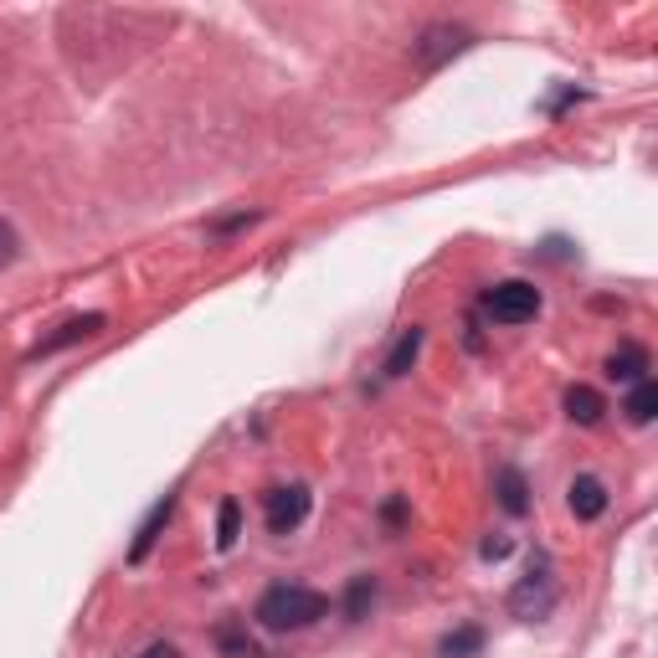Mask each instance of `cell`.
Returning a JSON list of instances; mask_svg holds the SVG:
<instances>
[{"instance_id":"obj_9","label":"cell","mask_w":658,"mask_h":658,"mask_svg":"<svg viewBox=\"0 0 658 658\" xmlns=\"http://www.w3.org/2000/svg\"><path fill=\"white\" fill-rule=\"evenodd\" d=\"M98 329H103V314H88V319H67V325H62L52 340H41V345L31 350V360H37V355H58V350L78 345V340H88V334H98Z\"/></svg>"},{"instance_id":"obj_13","label":"cell","mask_w":658,"mask_h":658,"mask_svg":"<svg viewBox=\"0 0 658 658\" xmlns=\"http://www.w3.org/2000/svg\"><path fill=\"white\" fill-rule=\"evenodd\" d=\"M417 350H422V329H417V325L402 329V334H396V345H391V355H387V376H407L412 360H417Z\"/></svg>"},{"instance_id":"obj_16","label":"cell","mask_w":658,"mask_h":658,"mask_svg":"<svg viewBox=\"0 0 658 658\" xmlns=\"http://www.w3.org/2000/svg\"><path fill=\"white\" fill-rule=\"evenodd\" d=\"M370 602H376V577H355V581H350V592H345V618L360 622Z\"/></svg>"},{"instance_id":"obj_19","label":"cell","mask_w":658,"mask_h":658,"mask_svg":"<svg viewBox=\"0 0 658 658\" xmlns=\"http://www.w3.org/2000/svg\"><path fill=\"white\" fill-rule=\"evenodd\" d=\"M509 551H515V541H509V535H489V541L479 545V556H484V561H504Z\"/></svg>"},{"instance_id":"obj_2","label":"cell","mask_w":658,"mask_h":658,"mask_svg":"<svg viewBox=\"0 0 658 658\" xmlns=\"http://www.w3.org/2000/svg\"><path fill=\"white\" fill-rule=\"evenodd\" d=\"M556 597H561L556 566H551L545 551H535V556H530V571H524V577L515 581V592H509V612H515L520 622H541V618H551Z\"/></svg>"},{"instance_id":"obj_4","label":"cell","mask_w":658,"mask_h":658,"mask_svg":"<svg viewBox=\"0 0 658 658\" xmlns=\"http://www.w3.org/2000/svg\"><path fill=\"white\" fill-rule=\"evenodd\" d=\"M468 41H473V31H464V26H453V21H438V26H427L422 37H417V62L422 67H443L447 58H458V52H468Z\"/></svg>"},{"instance_id":"obj_6","label":"cell","mask_w":658,"mask_h":658,"mask_svg":"<svg viewBox=\"0 0 658 658\" xmlns=\"http://www.w3.org/2000/svg\"><path fill=\"white\" fill-rule=\"evenodd\" d=\"M566 504H571L577 520H602V515H607V484L592 479V473H581V479H571V489H566Z\"/></svg>"},{"instance_id":"obj_1","label":"cell","mask_w":658,"mask_h":658,"mask_svg":"<svg viewBox=\"0 0 658 658\" xmlns=\"http://www.w3.org/2000/svg\"><path fill=\"white\" fill-rule=\"evenodd\" d=\"M329 612V597L314 592V586H268L263 602H257V622L273 628V633H299V628H314V622Z\"/></svg>"},{"instance_id":"obj_12","label":"cell","mask_w":658,"mask_h":658,"mask_svg":"<svg viewBox=\"0 0 658 658\" xmlns=\"http://www.w3.org/2000/svg\"><path fill=\"white\" fill-rule=\"evenodd\" d=\"M602 412H607L602 391H592V387H571V391H566V417H571V422L597 427V422H602Z\"/></svg>"},{"instance_id":"obj_8","label":"cell","mask_w":658,"mask_h":658,"mask_svg":"<svg viewBox=\"0 0 658 658\" xmlns=\"http://www.w3.org/2000/svg\"><path fill=\"white\" fill-rule=\"evenodd\" d=\"M170 509H175V499L170 494H165V499L155 504V509H150V515H144V524H139V535H135V545H129V561H144V556H150V551H155V541H160V530H165V520H170Z\"/></svg>"},{"instance_id":"obj_5","label":"cell","mask_w":658,"mask_h":658,"mask_svg":"<svg viewBox=\"0 0 658 658\" xmlns=\"http://www.w3.org/2000/svg\"><path fill=\"white\" fill-rule=\"evenodd\" d=\"M314 494L304 484H289V489H268V530L273 535H293L304 515H309Z\"/></svg>"},{"instance_id":"obj_11","label":"cell","mask_w":658,"mask_h":658,"mask_svg":"<svg viewBox=\"0 0 658 658\" xmlns=\"http://www.w3.org/2000/svg\"><path fill=\"white\" fill-rule=\"evenodd\" d=\"M622 412H628V422H633V427H648V422H654V417H658V381H654V376H643L638 387L628 391Z\"/></svg>"},{"instance_id":"obj_14","label":"cell","mask_w":658,"mask_h":658,"mask_svg":"<svg viewBox=\"0 0 658 658\" xmlns=\"http://www.w3.org/2000/svg\"><path fill=\"white\" fill-rule=\"evenodd\" d=\"M237 535H242V504L222 499V509H216V551H232Z\"/></svg>"},{"instance_id":"obj_10","label":"cell","mask_w":658,"mask_h":658,"mask_svg":"<svg viewBox=\"0 0 658 658\" xmlns=\"http://www.w3.org/2000/svg\"><path fill=\"white\" fill-rule=\"evenodd\" d=\"M494 494H499L504 515H530V484H524L520 468H499L494 473Z\"/></svg>"},{"instance_id":"obj_18","label":"cell","mask_w":658,"mask_h":658,"mask_svg":"<svg viewBox=\"0 0 658 658\" xmlns=\"http://www.w3.org/2000/svg\"><path fill=\"white\" fill-rule=\"evenodd\" d=\"M21 257V237H16V227L11 222H0V268H11Z\"/></svg>"},{"instance_id":"obj_21","label":"cell","mask_w":658,"mask_h":658,"mask_svg":"<svg viewBox=\"0 0 658 658\" xmlns=\"http://www.w3.org/2000/svg\"><path fill=\"white\" fill-rule=\"evenodd\" d=\"M402 515H407V504H402V499H391L387 509H381V520H387V524H402Z\"/></svg>"},{"instance_id":"obj_20","label":"cell","mask_w":658,"mask_h":658,"mask_svg":"<svg viewBox=\"0 0 658 658\" xmlns=\"http://www.w3.org/2000/svg\"><path fill=\"white\" fill-rule=\"evenodd\" d=\"M139 658H180V654H175V643H150Z\"/></svg>"},{"instance_id":"obj_17","label":"cell","mask_w":658,"mask_h":658,"mask_svg":"<svg viewBox=\"0 0 658 658\" xmlns=\"http://www.w3.org/2000/svg\"><path fill=\"white\" fill-rule=\"evenodd\" d=\"M216 643H222V654H232V658H252V638L242 633V628H222V633H216Z\"/></svg>"},{"instance_id":"obj_15","label":"cell","mask_w":658,"mask_h":658,"mask_svg":"<svg viewBox=\"0 0 658 658\" xmlns=\"http://www.w3.org/2000/svg\"><path fill=\"white\" fill-rule=\"evenodd\" d=\"M479 648H484V628H458V633H447V638H443L438 654H443V658H473Z\"/></svg>"},{"instance_id":"obj_7","label":"cell","mask_w":658,"mask_h":658,"mask_svg":"<svg viewBox=\"0 0 658 658\" xmlns=\"http://www.w3.org/2000/svg\"><path fill=\"white\" fill-rule=\"evenodd\" d=\"M607 376H612V381H628V387H638L643 376H648V350L633 345V340L618 345L612 355H607Z\"/></svg>"},{"instance_id":"obj_3","label":"cell","mask_w":658,"mask_h":658,"mask_svg":"<svg viewBox=\"0 0 658 658\" xmlns=\"http://www.w3.org/2000/svg\"><path fill=\"white\" fill-rule=\"evenodd\" d=\"M484 314L494 325H524V319H535L541 314V289L535 283H524V278H509V283H494L484 293Z\"/></svg>"}]
</instances>
